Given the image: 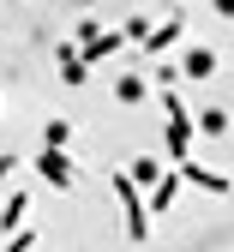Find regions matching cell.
Returning <instances> with one entry per match:
<instances>
[{
  "label": "cell",
  "mask_w": 234,
  "mask_h": 252,
  "mask_svg": "<svg viewBox=\"0 0 234 252\" xmlns=\"http://www.w3.org/2000/svg\"><path fill=\"white\" fill-rule=\"evenodd\" d=\"M192 132H210V138H222V132H228V114H222V108H204V114H192Z\"/></svg>",
  "instance_id": "obj_11"
},
{
  "label": "cell",
  "mask_w": 234,
  "mask_h": 252,
  "mask_svg": "<svg viewBox=\"0 0 234 252\" xmlns=\"http://www.w3.org/2000/svg\"><path fill=\"white\" fill-rule=\"evenodd\" d=\"M216 12H222V18H234V0H216Z\"/></svg>",
  "instance_id": "obj_18"
},
{
  "label": "cell",
  "mask_w": 234,
  "mask_h": 252,
  "mask_svg": "<svg viewBox=\"0 0 234 252\" xmlns=\"http://www.w3.org/2000/svg\"><path fill=\"white\" fill-rule=\"evenodd\" d=\"M144 36H150V18L132 12V18H126V42H144Z\"/></svg>",
  "instance_id": "obj_15"
},
{
  "label": "cell",
  "mask_w": 234,
  "mask_h": 252,
  "mask_svg": "<svg viewBox=\"0 0 234 252\" xmlns=\"http://www.w3.org/2000/svg\"><path fill=\"white\" fill-rule=\"evenodd\" d=\"M126 174L138 180V186H156V180H162V162H156V156H138V162H132Z\"/></svg>",
  "instance_id": "obj_13"
},
{
  "label": "cell",
  "mask_w": 234,
  "mask_h": 252,
  "mask_svg": "<svg viewBox=\"0 0 234 252\" xmlns=\"http://www.w3.org/2000/svg\"><path fill=\"white\" fill-rule=\"evenodd\" d=\"M126 48V30H96V36L78 48V60H84V66H96V60H114Z\"/></svg>",
  "instance_id": "obj_5"
},
{
  "label": "cell",
  "mask_w": 234,
  "mask_h": 252,
  "mask_svg": "<svg viewBox=\"0 0 234 252\" xmlns=\"http://www.w3.org/2000/svg\"><path fill=\"white\" fill-rule=\"evenodd\" d=\"M114 96H120V102H144V78H138V72H120V78H114Z\"/></svg>",
  "instance_id": "obj_12"
},
{
  "label": "cell",
  "mask_w": 234,
  "mask_h": 252,
  "mask_svg": "<svg viewBox=\"0 0 234 252\" xmlns=\"http://www.w3.org/2000/svg\"><path fill=\"white\" fill-rule=\"evenodd\" d=\"M24 216H30V192H12V198H6V210H0V228H6V234H12V228H24Z\"/></svg>",
  "instance_id": "obj_9"
},
{
  "label": "cell",
  "mask_w": 234,
  "mask_h": 252,
  "mask_svg": "<svg viewBox=\"0 0 234 252\" xmlns=\"http://www.w3.org/2000/svg\"><path fill=\"white\" fill-rule=\"evenodd\" d=\"M42 138H48L54 150H72V120H48V126H42Z\"/></svg>",
  "instance_id": "obj_14"
},
{
  "label": "cell",
  "mask_w": 234,
  "mask_h": 252,
  "mask_svg": "<svg viewBox=\"0 0 234 252\" xmlns=\"http://www.w3.org/2000/svg\"><path fill=\"white\" fill-rule=\"evenodd\" d=\"M162 108H168V126H162V138H168V162H186L192 156V114L174 90H162Z\"/></svg>",
  "instance_id": "obj_2"
},
{
  "label": "cell",
  "mask_w": 234,
  "mask_h": 252,
  "mask_svg": "<svg viewBox=\"0 0 234 252\" xmlns=\"http://www.w3.org/2000/svg\"><path fill=\"white\" fill-rule=\"evenodd\" d=\"M60 72H66V84H84V78H90V66L78 60V48H72V42L60 48Z\"/></svg>",
  "instance_id": "obj_10"
},
{
  "label": "cell",
  "mask_w": 234,
  "mask_h": 252,
  "mask_svg": "<svg viewBox=\"0 0 234 252\" xmlns=\"http://www.w3.org/2000/svg\"><path fill=\"white\" fill-rule=\"evenodd\" d=\"M174 168H180V186H198V192H216V198L234 192L228 174H216V168H204V162H192V156H186V162H174Z\"/></svg>",
  "instance_id": "obj_4"
},
{
  "label": "cell",
  "mask_w": 234,
  "mask_h": 252,
  "mask_svg": "<svg viewBox=\"0 0 234 252\" xmlns=\"http://www.w3.org/2000/svg\"><path fill=\"white\" fill-rule=\"evenodd\" d=\"M30 168H36V174L54 186V192H72V186H78V168H72V156H66V150H54V144H42L36 156H30Z\"/></svg>",
  "instance_id": "obj_3"
},
{
  "label": "cell",
  "mask_w": 234,
  "mask_h": 252,
  "mask_svg": "<svg viewBox=\"0 0 234 252\" xmlns=\"http://www.w3.org/2000/svg\"><path fill=\"white\" fill-rule=\"evenodd\" d=\"M180 72H186V78H210V72H216V48H186Z\"/></svg>",
  "instance_id": "obj_8"
},
{
  "label": "cell",
  "mask_w": 234,
  "mask_h": 252,
  "mask_svg": "<svg viewBox=\"0 0 234 252\" xmlns=\"http://www.w3.org/2000/svg\"><path fill=\"white\" fill-rule=\"evenodd\" d=\"M114 192H120V216H126V240H150V210H144V186L132 174H114Z\"/></svg>",
  "instance_id": "obj_1"
},
{
  "label": "cell",
  "mask_w": 234,
  "mask_h": 252,
  "mask_svg": "<svg viewBox=\"0 0 234 252\" xmlns=\"http://www.w3.org/2000/svg\"><path fill=\"white\" fill-rule=\"evenodd\" d=\"M36 246V228H12V240H6V252H30Z\"/></svg>",
  "instance_id": "obj_16"
},
{
  "label": "cell",
  "mask_w": 234,
  "mask_h": 252,
  "mask_svg": "<svg viewBox=\"0 0 234 252\" xmlns=\"http://www.w3.org/2000/svg\"><path fill=\"white\" fill-rule=\"evenodd\" d=\"M12 168H18V150H0V180H6Z\"/></svg>",
  "instance_id": "obj_17"
},
{
  "label": "cell",
  "mask_w": 234,
  "mask_h": 252,
  "mask_svg": "<svg viewBox=\"0 0 234 252\" xmlns=\"http://www.w3.org/2000/svg\"><path fill=\"white\" fill-rule=\"evenodd\" d=\"M174 198H180V168H162V180L150 186V204L144 210H168Z\"/></svg>",
  "instance_id": "obj_7"
},
{
  "label": "cell",
  "mask_w": 234,
  "mask_h": 252,
  "mask_svg": "<svg viewBox=\"0 0 234 252\" xmlns=\"http://www.w3.org/2000/svg\"><path fill=\"white\" fill-rule=\"evenodd\" d=\"M180 36H186V12H168V24H150V36H144V54H168Z\"/></svg>",
  "instance_id": "obj_6"
}]
</instances>
